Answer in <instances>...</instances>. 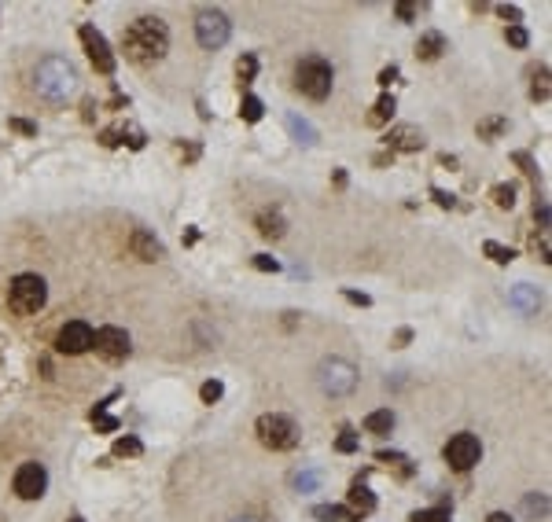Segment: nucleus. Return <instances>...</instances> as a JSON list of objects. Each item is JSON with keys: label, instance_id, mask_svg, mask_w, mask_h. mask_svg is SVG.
<instances>
[{"label": "nucleus", "instance_id": "15", "mask_svg": "<svg viewBox=\"0 0 552 522\" xmlns=\"http://www.w3.org/2000/svg\"><path fill=\"white\" fill-rule=\"evenodd\" d=\"M508 302H512L516 309H523L526 316H530V313H538V306H541L538 291L530 287V284H516V287H512V294H508Z\"/></svg>", "mask_w": 552, "mask_h": 522}, {"label": "nucleus", "instance_id": "7", "mask_svg": "<svg viewBox=\"0 0 552 522\" xmlns=\"http://www.w3.org/2000/svg\"><path fill=\"white\" fill-rule=\"evenodd\" d=\"M228 33H232V26H228V18H225L218 8H203V11L196 15V37H199V45H203L206 52L221 48L225 41H228Z\"/></svg>", "mask_w": 552, "mask_h": 522}, {"label": "nucleus", "instance_id": "18", "mask_svg": "<svg viewBox=\"0 0 552 522\" xmlns=\"http://www.w3.org/2000/svg\"><path fill=\"white\" fill-rule=\"evenodd\" d=\"M254 225H258V232L265 235V239H280L284 232H287V225H284V217L280 213H258V221H254Z\"/></svg>", "mask_w": 552, "mask_h": 522}, {"label": "nucleus", "instance_id": "34", "mask_svg": "<svg viewBox=\"0 0 552 522\" xmlns=\"http://www.w3.org/2000/svg\"><path fill=\"white\" fill-rule=\"evenodd\" d=\"M548 96V70H541V78L534 81V100H545Z\"/></svg>", "mask_w": 552, "mask_h": 522}, {"label": "nucleus", "instance_id": "43", "mask_svg": "<svg viewBox=\"0 0 552 522\" xmlns=\"http://www.w3.org/2000/svg\"><path fill=\"white\" fill-rule=\"evenodd\" d=\"M413 11H416V4H401V8H398L401 18H413Z\"/></svg>", "mask_w": 552, "mask_h": 522}, {"label": "nucleus", "instance_id": "44", "mask_svg": "<svg viewBox=\"0 0 552 522\" xmlns=\"http://www.w3.org/2000/svg\"><path fill=\"white\" fill-rule=\"evenodd\" d=\"M486 522H512V515H504V511H494V515L486 518Z\"/></svg>", "mask_w": 552, "mask_h": 522}, {"label": "nucleus", "instance_id": "35", "mask_svg": "<svg viewBox=\"0 0 552 522\" xmlns=\"http://www.w3.org/2000/svg\"><path fill=\"white\" fill-rule=\"evenodd\" d=\"M11 129H18V133H26V137L37 133V125L33 122H23V118H11Z\"/></svg>", "mask_w": 552, "mask_h": 522}, {"label": "nucleus", "instance_id": "39", "mask_svg": "<svg viewBox=\"0 0 552 522\" xmlns=\"http://www.w3.org/2000/svg\"><path fill=\"white\" fill-rule=\"evenodd\" d=\"M346 302H354V306H368V294H357V291H346Z\"/></svg>", "mask_w": 552, "mask_h": 522}, {"label": "nucleus", "instance_id": "13", "mask_svg": "<svg viewBox=\"0 0 552 522\" xmlns=\"http://www.w3.org/2000/svg\"><path fill=\"white\" fill-rule=\"evenodd\" d=\"M133 254L140 257V261H159V257H166V250H162V243L152 235V232H144V228H137L133 232Z\"/></svg>", "mask_w": 552, "mask_h": 522}, {"label": "nucleus", "instance_id": "3", "mask_svg": "<svg viewBox=\"0 0 552 522\" xmlns=\"http://www.w3.org/2000/svg\"><path fill=\"white\" fill-rule=\"evenodd\" d=\"M8 302H11V309L18 316H33L37 309H45V302H48L45 279H41L37 272H18L11 279V287H8Z\"/></svg>", "mask_w": 552, "mask_h": 522}, {"label": "nucleus", "instance_id": "29", "mask_svg": "<svg viewBox=\"0 0 552 522\" xmlns=\"http://www.w3.org/2000/svg\"><path fill=\"white\" fill-rule=\"evenodd\" d=\"M254 70H258V59H254V55H243V59L236 63V74H240V81H250V78H254Z\"/></svg>", "mask_w": 552, "mask_h": 522}, {"label": "nucleus", "instance_id": "30", "mask_svg": "<svg viewBox=\"0 0 552 522\" xmlns=\"http://www.w3.org/2000/svg\"><path fill=\"white\" fill-rule=\"evenodd\" d=\"M504 129V118H486L482 125H479V137H497Z\"/></svg>", "mask_w": 552, "mask_h": 522}, {"label": "nucleus", "instance_id": "41", "mask_svg": "<svg viewBox=\"0 0 552 522\" xmlns=\"http://www.w3.org/2000/svg\"><path fill=\"white\" fill-rule=\"evenodd\" d=\"M497 11H501L504 18H512V23H519V8H512V4H501Z\"/></svg>", "mask_w": 552, "mask_h": 522}, {"label": "nucleus", "instance_id": "22", "mask_svg": "<svg viewBox=\"0 0 552 522\" xmlns=\"http://www.w3.org/2000/svg\"><path fill=\"white\" fill-rule=\"evenodd\" d=\"M391 114H394V96H379L376 107H372V114H368V122L372 125H383Z\"/></svg>", "mask_w": 552, "mask_h": 522}, {"label": "nucleus", "instance_id": "28", "mask_svg": "<svg viewBox=\"0 0 552 522\" xmlns=\"http://www.w3.org/2000/svg\"><path fill=\"white\" fill-rule=\"evenodd\" d=\"M413 522H450V511L445 508H431V511H416Z\"/></svg>", "mask_w": 552, "mask_h": 522}, {"label": "nucleus", "instance_id": "32", "mask_svg": "<svg viewBox=\"0 0 552 522\" xmlns=\"http://www.w3.org/2000/svg\"><path fill=\"white\" fill-rule=\"evenodd\" d=\"M526 30L523 26H508V45H516V48H526Z\"/></svg>", "mask_w": 552, "mask_h": 522}, {"label": "nucleus", "instance_id": "11", "mask_svg": "<svg viewBox=\"0 0 552 522\" xmlns=\"http://www.w3.org/2000/svg\"><path fill=\"white\" fill-rule=\"evenodd\" d=\"M45 489H48V471H45V464H23L15 471V493L23 496V500H41L45 496Z\"/></svg>", "mask_w": 552, "mask_h": 522}, {"label": "nucleus", "instance_id": "10", "mask_svg": "<svg viewBox=\"0 0 552 522\" xmlns=\"http://www.w3.org/2000/svg\"><path fill=\"white\" fill-rule=\"evenodd\" d=\"M92 328L85 320H70V324H63L59 335H55V350L59 353H67V357H78L85 350H92Z\"/></svg>", "mask_w": 552, "mask_h": 522}, {"label": "nucleus", "instance_id": "4", "mask_svg": "<svg viewBox=\"0 0 552 522\" xmlns=\"http://www.w3.org/2000/svg\"><path fill=\"white\" fill-rule=\"evenodd\" d=\"M294 89L309 100H328L331 92V67L321 55H306L299 67H294Z\"/></svg>", "mask_w": 552, "mask_h": 522}, {"label": "nucleus", "instance_id": "40", "mask_svg": "<svg viewBox=\"0 0 552 522\" xmlns=\"http://www.w3.org/2000/svg\"><path fill=\"white\" fill-rule=\"evenodd\" d=\"M516 162H519V166H523V169L530 173V177H534V173H538V169H534V162H530V155H523V151L516 155Z\"/></svg>", "mask_w": 552, "mask_h": 522}, {"label": "nucleus", "instance_id": "19", "mask_svg": "<svg viewBox=\"0 0 552 522\" xmlns=\"http://www.w3.org/2000/svg\"><path fill=\"white\" fill-rule=\"evenodd\" d=\"M445 52V37L442 33H423L420 37V45H416V55L420 59H438Z\"/></svg>", "mask_w": 552, "mask_h": 522}, {"label": "nucleus", "instance_id": "26", "mask_svg": "<svg viewBox=\"0 0 552 522\" xmlns=\"http://www.w3.org/2000/svg\"><path fill=\"white\" fill-rule=\"evenodd\" d=\"M221 394H225V386H221L218 379H210V383H203V390H199V398H203L206 405H214V401H221Z\"/></svg>", "mask_w": 552, "mask_h": 522}, {"label": "nucleus", "instance_id": "14", "mask_svg": "<svg viewBox=\"0 0 552 522\" xmlns=\"http://www.w3.org/2000/svg\"><path fill=\"white\" fill-rule=\"evenodd\" d=\"M387 144H391V151H420L423 147V137H420V129L401 125V129H394V133L387 137Z\"/></svg>", "mask_w": 552, "mask_h": 522}, {"label": "nucleus", "instance_id": "33", "mask_svg": "<svg viewBox=\"0 0 552 522\" xmlns=\"http://www.w3.org/2000/svg\"><path fill=\"white\" fill-rule=\"evenodd\" d=\"M335 449H339V452H354V449H357V438H354V430H343V438L335 442Z\"/></svg>", "mask_w": 552, "mask_h": 522}, {"label": "nucleus", "instance_id": "38", "mask_svg": "<svg viewBox=\"0 0 552 522\" xmlns=\"http://www.w3.org/2000/svg\"><path fill=\"white\" fill-rule=\"evenodd\" d=\"M398 78V67H383V70H379V85H391Z\"/></svg>", "mask_w": 552, "mask_h": 522}, {"label": "nucleus", "instance_id": "27", "mask_svg": "<svg viewBox=\"0 0 552 522\" xmlns=\"http://www.w3.org/2000/svg\"><path fill=\"white\" fill-rule=\"evenodd\" d=\"M140 449H144V445H140L137 438H118V442H115V456H140Z\"/></svg>", "mask_w": 552, "mask_h": 522}, {"label": "nucleus", "instance_id": "21", "mask_svg": "<svg viewBox=\"0 0 552 522\" xmlns=\"http://www.w3.org/2000/svg\"><path fill=\"white\" fill-rule=\"evenodd\" d=\"M262 114H265V103H262L258 96H243L240 118H243V122H262Z\"/></svg>", "mask_w": 552, "mask_h": 522}, {"label": "nucleus", "instance_id": "2", "mask_svg": "<svg viewBox=\"0 0 552 522\" xmlns=\"http://www.w3.org/2000/svg\"><path fill=\"white\" fill-rule=\"evenodd\" d=\"M33 89H37L41 100L63 103V100H70L74 89H78V70L63 55H48V59H41L37 70H33Z\"/></svg>", "mask_w": 552, "mask_h": 522}, {"label": "nucleus", "instance_id": "6", "mask_svg": "<svg viewBox=\"0 0 552 522\" xmlns=\"http://www.w3.org/2000/svg\"><path fill=\"white\" fill-rule=\"evenodd\" d=\"M317 383H321L324 394H331V398H346V394H354V386H357V368H354L350 361H343V357H331V361L321 364V372H317Z\"/></svg>", "mask_w": 552, "mask_h": 522}, {"label": "nucleus", "instance_id": "17", "mask_svg": "<svg viewBox=\"0 0 552 522\" xmlns=\"http://www.w3.org/2000/svg\"><path fill=\"white\" fill-rule=\"evenodd\" d=\"M365 430H368V434H376V438H387V434L394 430V412H391V408L372 412V416L365 420Z\"/></svg>", "mask_w": 552, "mask_h": 522}, {"label": "nucleus", "instance_id": "46", "mask_svg": "<svg viewBox=\"0 0 552 522\" xmlns=\"http://www.w3.org/2000/svg\"><path fill=\"white\" fill-rule=\"evenodd\" d=\"M70 522H85V518H70Z\"/></svg>", "mask_w": 552, "mask_h": 522}, {"label": "nucleus", "instance_id": "36", "mask_svg": "<svg viewBox=\"0 0 552 522\" xmlns=\"http://www.w3.org/2000/svg\"><path fill=\"white\" fill-rule=\"evenodd\" d=\"M92 423H96L100 430H115V427H118V423H115L111 416H96V412H92Z\"/></svg>", "mask_w": 552, "mask_h": 522}, {"label": "nucleus", "instance_id": "9", "mask_svg": "<svg viewBox=\"0 0 552 522\" xmlns=\"http://www.w3.org/2000/svg\"><path fill=\"white\" fill-rule=\"evenodd\" d=\"M81 45H85V55H89V63L100 70V74H111L115 70V55H111V45H107V37H103L92 23H85L81 26Z\"/></svg>", "mask_w": 552, "mask_h": 522}, {"label": "nucleus", "instance_id": "23", "mask_svg": "<svg viewBox=\"0 0 552 522\" xmlns=\"http://www.w3.org/2000/svg\"><path fill=\"white\" fill-rule=\"evenodd\" d=\"M287 129H291V133L299 137L302 144H313V140H317V129H313L309 122H302V118H294V114L287 118Z\"/></svg>", "mask_w": 552, "mask_h": 522}, {"label": "nucleus", "instance_id": "31", "mask_svg": "<svg viewBox=\"0 0 552 522\" xmlns=\"http://www.w3.org/2000/svg\"><path fill=\"white\" fill-rule=\"evenodd\" d=\"M254 269H262V272H276V269H280V261L269 257V254H254Z\"/></svg>", "mask_w": 552, "mask_h": 522}, {"label": "nucleus", "instance_id": "16", "mask_svg": "<svg viewBox=\"0 0 552 522\" xmlns=\"http://www.w3.org/2000/svg\"><path fill=\"white\" fill-rule=\"evenodd\" d=\"M372 508H376L372 489L361 486V482H354V486H350V511H354V515H368Z\"/></svg>", "mask_w": 552, "mask_h": 522}, {"label": "nucleus", "instance_id": "24", "mask_svg": "<svg viewBox=\"0 0 552 522\" xmlns=\"http://www.w3.org/2000/svg\"><path fill=\"white\" fill-rule=\"evenodd\" d=\"M482 250L490 254V257L497 261V265H512V261H516V250H512V247H501V243H494V239H490V243H486Z\"/></svg>", "mask_w": 552, "mask_h": 522}, {"label": "nucleus", "instance_id": "5", "mask_svg": "<svg viewBox=\"0 0 552 522\" xmlns=\"http://www.w3.org/2000/svg\"><path fill=\"white\" fill-rule=\"evenodd\" d=\"M258 442L272 452H284V449H294L299 445V427H294L287 416H276V412H269V416L258 420Z\"/></svg>", "mask_w": 552, "mask_h": 522}, {"label": "nucleus", "instance_id": "12", "mask_svg": "<svg viewBox=\"0 0 552 522\" xmlns=\"http://www.w3.org/2000/svg\"><path fill=\"white\" fill-rule=\"evenodd\" d=\"M92 346L107 357V361H122L125 353H129V335H125L122 328H100L92 335Z\"/></svg>", "mask_w": 552, "mask_h": 522}, {"label": "nucleus", "instance_id": "37", "mask_svg": "<svg viewBox=\"0 0 552 522\" xmlns=\"http://www.w3.org/2000/svg\"><path fill=\"white\" fill-rule=\"evenodd\" d=\"M294 486H299V489H313L317 486V474H299V478H294Z\"/></svg>", "mask_w": 552, "mask_h": 522}, {"label": "nucleus", "instance_id": "42", "mask_svg": "<svg viewBox=\"0 0 552 522\" xmlns=\"http://www.w3.org/2000/svg\"><path fill=\"white\" fill-rule=\"evenodd\" d=\"M431 195H435V203H438V206H453V195H445V191H438V188H435Z\"/></svg>", "mask_w": 552, "mask_h": 522}, {"label": "nucleus", "instance_id": "25", "mask_svg": "<svg viewBox=\"0 0 552 522\" xmlns=\"http://www.w3.org/2000/svg\"><path fill=\"white\" fill-rule=\"evenodd\" d=\"M494 203H497L501 210H512V206H516V188H512V184H497V188H494Z\"/></svg>", "mask_w": 552, "mask_h": 522}, {"label": "nucleus", "instance_id": "20", "mask_svg": "<svg viewBox=\"0 0 552 522\" xmlns=\"http://www.w3.org/2000/svg\"><path fill=\"white\" fill-rule=\"evenodd\" d=\"M313 515L321 518V522H357V515L350 508H339V504H321Z\"/></svg>", "mask_w": 552, "mask_h": 522}, {"label": "nucleus", "instance_id": "45", "mask_svg": "<svg viewBox=\"0 0 552 522\" xmlns=\"http://www.w3.org/2000/svg\"><path fill=\"white\" fill-rule=\"evenodd\" d=\"M236 522H258V518H250V515H247V518H236Z\"/></svg>", "mask_w": 552, "mask_h": 522}, {"label": "nucleus", "instance_id": "8", "mask_svg": "<svg viewBox=\"0 0 552 522\" xmlns=\"http://www.w3.org/2000/svg\"><path fill=\"white\" fill-rule=\"evenodd\" d=\"M442 456L453 471H472L479 464V456H482V445H479L475 434H453V438L445 442Z\"/></svg>", "mask_w": 552, "mask_h": 522}, {"label": "nucleus", "instance_id": "1", "mask_svg": "<svg viewBox=\"0 0 552 522\" xmlns=\"http://www.w3.org/2000/svg\"><path fill=\"white\" fill-rule=\"evenodd\" d=\"M122 48L137 67H152V63H159L166 55V48H169V26L159 15H140V18L129 23V30H125Z\"/></svg>", "mask_w": 552, "mask_h": 522}]
</instances>
